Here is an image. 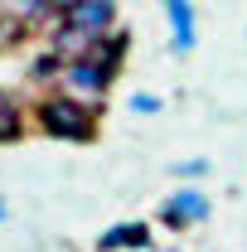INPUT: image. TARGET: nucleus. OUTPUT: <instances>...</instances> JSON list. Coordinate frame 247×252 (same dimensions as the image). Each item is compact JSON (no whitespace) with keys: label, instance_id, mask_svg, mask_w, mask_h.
<instances>
[{"label":"nucleus","instance_id":"nucleus-1","mask_svg":"<svg viewBox=\"0 0 247 252\" xmlns=\"http://www.w3.org/2000/svg\"><path fill=\"white\" fill-rule=\"evenodd\" d=\"M97 112H102V107H88V102H78V97H68V93H44L34 102L30 122L39 126L49 141L88 146V141H97Z\"/></svg>","mask_w":247,"mask_h":252},{"label":"nucleus","instance_id":"nucleus-2","mask_svg":"<svg viewBox=\"0 0 247 252\" xmlns=\"http://www.w3.org/2000/svg\"><path fill=\"white\" fill-rule=\"evenodd\" d=\"M59 25L54 0H0V39H30Z\"/></svg>","mask_w":247,"mask_h":252},{"label":"nucleus","instance_id":"nucleus-3","mask_svg":"<svg viewBox=\"0 0 247 252\" xmlns=\"http://www.w3.org/2000/svg\"><path fill=\"white\" fill-rule=\"evenodd\" d=\"M112 83H117V73H112V68H102L97 59L63 63V73H59V93L78 97V102H88V107H102V102L112 97Z\"/></svg>","mask_w":247,"mask_h":252},{"label":"nucleus","instance_id":"nucleus-4","mask_svg":"<svg viewBox=\"0 0 247 252\" xmlns=\"http://www.w3.org/2000/svg\"><path fill=\"white\" fill-rule=\"evenodd\" d=\"M54 5H59V25L83 30V34H93V39H107L112 30H122L117 0H54Z\"/></svg>","mask_w":247,"mask_h":252},{"label":"nucleus","instance_id":"nucleus-5","mask_svg":"<svg viewBox=\"0 0 247 252\" xmlns=\"http://www.w3.org/2000/svg\"><path fill=\"white\" fill-rule=\"evenodd\" d=\"M209 214H214V199L199 185H180V189H170V199H160V223L175 228V233H189V228L209 223Z\"/></svg>","mask_w":247,"mask_h":252},{"label":"nucleus","instance_id":"nucleus-6","mask_svg":"<svg viewBox=\"0 0 247 252\" xmlns=\"http://www.w3.org/2000/svg\"><path fill=\"white\" fill-rule=\"evenodd\" d=\"M160 10H165V20H170V49L185 59L194 54V44H199V15H194V0H160Z\"/></svg>","mask_w":247,"mask_h":252},{"label":"nucleus","instance_id":"nucleus-7","mask_svg":"<svg viewBox=\"0 0 247 252\" xmlns=\"http://www.w3.org/2000/svg\"><path fill=\"white\" fill-rule=\"evenodd\" d=\"M146 248H151V223L146 219H122L97 238V252H146Z\"/></svg>","mask_w":247,"mask_h":252},{"label":"nucleus","instance_id":"nucleus-8","mask_svg":"<svg viewBox=\"0 0 247 252\" xmlns=\"http://www.w3.org/2000/svg\"><path fill=\"white\" fill-rule=\"evenodd\" d=\"M30 131V112H25V102L15 93H5L0 88V146H10V141H20Z\"/></svg>","mask_w":247,"mask_h":252},{"label":"nucleus","instance_id":"nucleus-9","mask_svg":"<svg viewBox=\"0 0 247 252\" xmlns=\"http://www.w3.org/2000/svg\"><path fill=\"white\" fill-rule=\"evenodd\" d=\"M126 54H131V30H112L102 44H97V63H102V68H112V73H122Z\"/></svg>","mask_w":247,"mask_h":252},{"label":"nucleus","instance_id":"nucleus-10","mask_svg":"<svg viewBox=\"0 0 247 252\" xmlns=\"http://www.w3.org/2000/svg\"><path fill=\"white\" fill-rule=\"evenodd\" d=\"M59 73H63V63L54 59L49 49H39V59L30 63V73H25V78H30L34 88H44V93H59Z\"/></svg>","mask_w":247,"mask_h":252},{"label":"nucleus","instance_id":"nucleus-11","mask_svg":"<svg viewBox=\"0 0 247 252\" xmlns=\"http://www.w3.org/2000/svg\"><path fill=\"white\" fill-rule=\"evenodd\" d=\"M170 175H175L180 185H199V180H209V156H189V160H175V165H170Z\"/></svg>","mask_w":247,"mask_h":252},{"label":"nucleus","instance_id":"nucleus-12","mask_svg":"<svg viewBox=\"0 0 247 252\" xmlns=\"http://www.w3.org/2000/svg\"><path fill=\"white\" fill-rule=\"evenodd\" d=\"M160 107H165V102L155 93H131V112H136V117H155Z\"/></svg>","mask_w":247,"mask_h":252},{"label":"nucleus","instance_id":"nucleus-13","mask_svg":"<svg viewBox=\"0 0 247 252\" xmlns=\"http://www.w3.org/2000/svg\"><path fill=\"white\" fill-rule=\"evenodd\" d=\"M5 219H10V199L0 194V228H5Z\"/></svg>","mask_w":247,"mask_h":252}]
</instances>
